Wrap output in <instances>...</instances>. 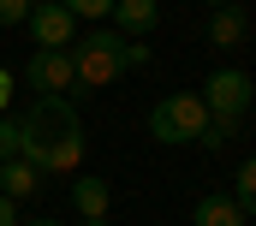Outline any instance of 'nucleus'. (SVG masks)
Listing matches in <instances>:
<instances>
[{
  "label": "nucleus",
  "mask_w": 256,
  "mask_h": 226,
  "mask_svg": "<svg viewBox=\"0 0 256 226\" xmlns=\"http://www.w3.org/2000/svg\"><path fill=\"white\" fill-rule=\"evenodd\" d=\"M18 155L36 172H78L84 161V119L66 96H36L18 119Z\"/></svg>",
  "instance_id": "f257e3e1"
},
{
  "label": "nucleus",
  "mask_w": 256,
  "mask_h": 226,
  "mask_svg": "<svg viewBox=\"0 0 256 226\" xmlns=\"http://www.w3.org/2000/svg\"><path fill=\"white\" fill-rule=\"evenodd\" d=\"M72 90H84V96H96V90H108V84H120L131 72V42L120 36V30H90V36H72Z\"/></svg>",
  "instance_id": "f03ea898"
},
{
  "label": "nucleus",
  "mask_w": 256,
  "mask_h": 226,
  "mask_svg": "<svg viewBox=\"0 0 256 226\" xmlns=\"http://www.w3.org/2000/svg\"><path fill=\"white\" fill-rule=\"evenodd\" d=\"M202 131H208V108H202V96H191V90L161 96L155 113H149V137L155 143H196Z\"/></svg>",
  "instance_id": "7ed1b4c3"
},
{
  "label": "nucleus",
  "mask_w": 256,
  "mask_h": 226,
  "mask_svg": "<svg viewBox=\"0 0 256 226\" xmlns=\"http://www.w3.org/2000/svg\"><path fill=\"white\" fill-rule=\"evenodd\" d=\"M250 102H256V84L244 78V72H232V66H220L208 84H202V108H208V119H244L250 113Z\"/></svg>",
  "instance_id": "20e7f679"
},
{
  "label": "nucleus",
  "mask_w": 256,
  "mask_h": 226,
  "mask_svg": "<svg viewBox=\"0 0 256 226\" xmlns=\"http://www.w3.org/2000/svg\"><path fill=\"white\" fill-rule=\"evenodd\" d=\"M24 84H36V96H66L78 78H72V54L66 48H36L24 66Z\"/></svg>",
  "instance_id": "39448f33"
},
{
  "label": "nucleus",
  "mask_w": 256,
  "mask_h": 226,
  "mask_svg": "<svg viewBox=\"0 0 256 226\" xmlns=\"http://www.w3.org/2000/svg\"><path fill=\"white\" fill-rule=\"evenodd\" d=\"M24 24H30V36H36V48H72V36H78V18L66 12L60 0H36Z\"/></svg>",
  "instance_id": "423d86ee"
},
{
  "label": "nucleus",
  "mask_w": 256,
  "mask_h": 226,
  "mask_svg": "<svg viewBox=\"0 0 256 226\" xmlns=\"http://www.w3.org/2000/svg\"><path fill=\"white\" fill-rule=\"evenodd\" d=\"M155 24H161V6H155V0H114V30H120L126 42H143Z\"/></svg>",
  "instance_id": "0eeeda50"
},
{
  "label": "nucleus",
  "mask_w": 256,
  "mask_h": 226,
  "mask_svg": "<svg viewBox=\"0 0 256 226\" xmlns=\"http://www.w3.org/2000/svg\"><path fill=\"white\" fill-rule=\"evenodd\" d=\"M108 202H114V190H108V178H96V172H84V178H72V208H78L84 220H102V214H108Z\"/></svg>",
  "instance_id": "6e6552de"
},
{
  "label": "nucleus",
  "mask_w": 256,
  "mask_h": 226,
  "mask_svg": "<svg viewBox=\"0 0 256 226\" xmlns=\"http://www.w3.org/2000/svg\"><path fill=\"white\" fill-rule=\"evenodd\" d=\"M36 184H42V172L30 167L24 155H12V161H0V196H12V202H24V196H36Z\"/></svg>",
  "instance_id": "1a4fd4ad"
},
{
  "label": "nucleus",
  "mask_w": 256,
  "mask_h": 226,
  "mask_svg": "<svg viewBox=\"0 0 256 226\" xmlns=\"http://www.w3.org/2000/svg\"><path fill=\"white\" fill-rule=\"evenodd\" d=\"M191 226H244V208H238L232 196H220V190H214V196H202V202H196Z\"/></svg>",
  "instance_id": "9d476101"
},
{
  "label": "nucleus",
  "mask_w": 256,
  "mask_h": 226,
  "mask_svg": "<svg viewBox=\"0 0 256 226\" xmlns=\"http://www.w3.org/2000/svg\"><path fill=\"white\" fill-rule=\"evenodd\" d=\"M244 30H250V24H244L238 6H214V18H208V42H214V48H238Z\"/></svg>",
  "instance_id": "9b49d317"
},
{
  "label": "nucleus",
  "mask_w": 256,
  "mask_h": 226,
  "mask_svg": "<svg viewBox=\"0 0 256 226\" xmlns=\"http://www.w3.org/2000/svg\"><path fill=\"white\" fill-rule=\"evenodd\" d=\"M232 202H238V208H244V214L256 220V155L244 161V167H238V196H232Z\"/></svg>",
  "instance_id": "f8f14e48"
},
{
  "label": "nucleus",
  "mask_w": 256,
  "mask_h": 226,
  "mask_svg": "<svg viewBox=\"0 0 256 226\" xmlns=\"http://www.w3.org/2000/svg\"><path fill=\"white\" fill-rule=\"evenodd\" d=\"M72 18H90V24H102V18H114V0H60Z\"/></svg>",
  "instance_id": "ddd939ff"
},
{
  "label": "nucleus",
  "mask_w": 256,
  "mask_h": 226,
  "mask_svg": "<svg viewBox=\"0 0 256 226\" xmlns=\"http://www.w3.org/2000/svg\"><path fill=\"white\" fill-rule=\"evenodd\" d=\"M232 131H238L232 119H208V131H202L196 143H202V149H226V137H232Z\"/></svg>",
  "instance_id": "4468645a"
},
{
  "label": "nucleus",
  "mask_w": 256,
  "mask_h": 226,
  "mask_svg": "<svg viewBox=\"0 0 256 226\" xmlns=\"http://www.w3.org/2000/svg\"><path fill=\"white\" fill-rule=\"evenodd\" d=\"M12 155H18V119L0 113V161H12Z\"/></svg>",
  "instance_id": "2eb2a0df"
},
{
  "label": "nucleus",
  "mask_w": 256,
  "mask_h": 226,
  "mask_svg": "<svg viewBox=\"0 0 256 226\" xmlns=\"http://www.w3.org/2000/svg\"><path fill=\"white\" fill-rule=\"evenodd\" d=\"M36 0H0V24H24Z\"/></svg>",
  "instance_id": "dca6fc26"
},
{
  "label": "nucleus",
  "mask_w": 256,
  "mask_h": 226,
  "mask_svg": "<svg viewBox=\"0 0 256 226\" xmlns=\"http://www.w3.org/2000/svg\"><path fill=\"white\" fill-rule=\"evenodd\" d=\"M0 226H18V202L12 196H0Z\"/></svg>",
  "instance_id": "f3484780"
},
{
  "label": "nucleus",
  "mask_w": 256,
  "mask_h": 226,
  "mask_svg": "<svg viewBox=\"0 0 256 226\" xmlns=\"http://www.w3.org/2000/svg\"><path fill=\"white\" fill-rule=\"evenodd\" d=\"M6 102H12V72L0 66V113H6Z\"/></svg>",
  "instance_id": "a211bd4d"
},
{
  "label": "nucleus",
  "mask_w": 256,
  "mask_h": 226,
  "mask_svg": "<svg viewBox=\"0 0 256 226\" xmlns=\"http://www.w3.org/2000/svg\"><path fill=\"white\" fill-rule=\"evenodd\" d=\"M18 226H60V220H18Z\"/></svg>",
  "instance_id": "6ab92c4d"
},
{
  "label": "nucleus",
  "mask_w": 256,
  "mask_h": 226,
  "mask_svg": "<svg viewBox=\"0 0 256 226\" xmlns=\"http://www.w3.org/2000/svg\"><path fill=\"white\" fill-rule=\"evenodd\" d=\"M208 6H238V0H208Z\"/></svg>",
  "instance_id": "aec40b11"
},
{
  "label": "nucleus",
  "mask_w": 256,
  "mask_h": 226,
  "mask_svg": "<svg viewBox=\"0 0 256 226\" xmlns=\"http://www.w3.org/2000/svg\"><path fill=\"white\" fill-rule=\"evenodd\" d=\"M84 226H108V220H84Z\"/></svg>",
  "instance_id": "412c9836"
}]
</instances>
